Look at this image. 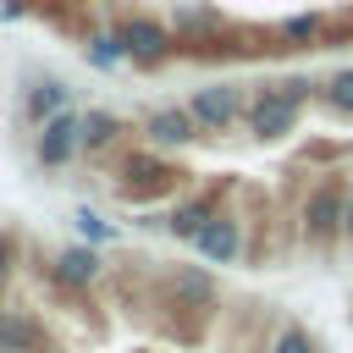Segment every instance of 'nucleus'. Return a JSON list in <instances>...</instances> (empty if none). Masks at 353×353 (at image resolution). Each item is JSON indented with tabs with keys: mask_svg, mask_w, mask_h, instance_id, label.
I'll return each instance as SVG.
<instances>
[{
	"mask_svg": "<svg viewBox=\"0 0 353 353\" xmlns=\"http://www.w3.org/2000/svg\"><path fill=\"white\" fill-rule=\"evenodd\" d=\"M182 105H188V116L199 121V132H204V138H221V132L243 127V110H248L243 83H199Z\"/></svg>",
	"mask_w": 353,
	"mask_h": 353,
	"instance_id": "1",
	"label": "nucleus"
},
{
	"mask_svg": "<svg viewBox=\"0 0 353 353\" xmlns=\"http://www.w3.org/2000/svg\"><path fill=\"white\" fill-rule=\"evenodd\" d=\"M292 127H298V99H287L276 83H265V88L248 99V110H243V132L259 138V143H276V138H287Z\"/></svg>",
	"mask_w": 353,
	"mask_h": 353,
	"instance_id": "2",
	"label": "nucleus"
},
{
	"mask_svg": "<svg viewBox=\"0 0 353 353\" xmlns=\"http://www.w3.org/2000/svg\"><path fill=\"white\" fill-rule=\"evenodd\" d=\"M204 265H232L237 254H243V215H232V210H221V215H210L204 221V232L188 243Z\"/></svg>",
	"mask_w": 353,
	"mask_h": 353,
	"instance_id": "3",
	"label": "nucleus"
},
{
	"mask_svg": "<svg viewBox=\"0 0 353 353\" xmlns=\"http://www.w3.org/2000/svg\"><path fill=\"white\" fill-rule=\"evenodd\" d=\"M342 210H347V193H342L336 182H320V188L309 193V204H303V232H314V237L342 232Z\"/></svg>",
	"mask_w": 353,
	"mask_h": 353,
	"instance_id": "4",
	"label": "nucleus"
},
{
	"mask_svg": "<svg viewBox=\"0 0 353 353\" xmlns=\"http://www.w3.org/2000/svg\"><path fill=\"white\" fill-rule=\"evenodd\" d=\"M276 39H281L287 50H314V44L325 39V17H320V11H292V17L276 22Z\"/></svg>",
	"mask_w": 353,
	"mask_h": 353,
	"instance_id": "5",
	"label": "nucleus"
},
{
	"mask_svg": "<svg viewBox=\"0 0 353 353\" xmlns=\"http://www.w3.org/2000/svg\"><path fill=\"white\" fill-rule=\"evenodd\" d=\"M320 94H325V105H331V110H342V116H353V66H342V72H331V77L320 83Z\"/></svg>",
	"mask_w": 353,
	"mask_h": 353,
	"instance_id": "6",
	"label": "nucleus"
},
{
	"mask_svg": "<svg viewBox=\"0 0 353 353\" xmlns=\"http://www.w3.org/2000/svg\"><path fill=\"white\" fill-rule=\"evenodd\" d=\"M265 353H320V347H314V336L303 325H276L270 342H265Z\"/></svg>",
	"mask_w": 353,
	"mask_h": 353,
	"instance_id": "7",
	"label": "nucleus"
},
{
	"mask_svg": "<svg viewBox=\"0 0 353 353\" xmlns=\"http://www.w3.org/2000/svg\"><path fill=\"white\" fill-rule=\"evenodd\" d=\"M276 88H281V94H287V99H298V105H303V99H309V88H314V83H309V77H281V83H276Z\"/></svg>",
	"mask_w": 353,
	"mask_h": 353,
	"instance_id": "8",
	"label": "nucleus"
},
{
	"mask_svg": "<svg viewBox=\"0 0 353 353\" xmlns=\"http://www.w3.org/2000/svg\"><path fill=\"white\" fill-rule=\"evenodd\" d=\"M342 237L353 243V193H347V210H342Z\"/></svg>",
	"mask_w": 353,
	"mask_h": 353,
	"instance_id": "9",
	"label": "nucleus"
}]
</instances>
